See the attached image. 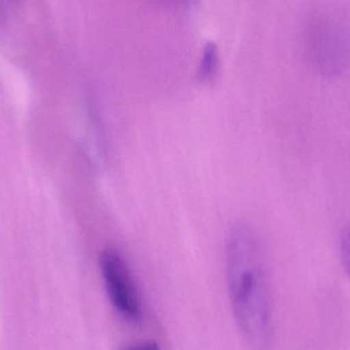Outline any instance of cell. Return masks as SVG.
Segmentation results:
<instances>
[{
	"instance_id": "obj_1",
	"label": "cell",
	"mask_w": 350,
	"mask_h": 350,
	"mask_svg": "<svg viewBox=\"0 0 350 350\" xmlns=\"http://www.w3.org/2000/svg\"><path fill=\"white\" fill-rule=\"evenodd\" d=\"M263 259L254 232L234 226L226 251L228 293L237 326L253 350H269L273 341V297Z\"/></svg>"
},
{
	"instance_id": "obj_2",
	"label": "cell",
	"mask_w": 350,
	"mask_h": 350,
	"mask_svg": "<svg viewBox=\"0 0 350 350\" xmlns=\"http://www.w3.org/2000/svg\"><path fill=\"white\" fill-rule=\"evenodd\" d=\"M310 65L325 76L342 74L350 65V18L338 10H323L308 18L304 36Z\"/></svg>"
},
{
	"instance_id": "obj_3",
	"label": "cell",
	"mask_w": 350,
	"mask_h": 350,
	"mask_svg": "<svg viewBox=\"0 0 350 350\" xmlns=\"http://www.w3.org/2000/svg\"><path fill=\"white\" fill-rule=\"evenodd\" d=\"M100 269L111 303L131 324H139L143 318L141 298L133 273L118 251L107 249L100 256Z\"/></svg>"
},
{
	"instance_id": "obj_4",
	"label": "cell",
	"mask_w": 350,
	"mask_h": 350,
	"mask_svg": "<svg viewBox=\"0 0 350 350\" xmlns=\"http://www.w3.org/2000/svg\"><path fill=\"white\" fill-rule=\"evenodd\" d=\"M217 51L215 45L208 43L204 49L203 57L200 64V77L203 80H210L217 69Z\"/></svg>"
},
{
	"instance_id": "obj_5",
	"label": "cell",
	"mask_w": 350,
	"mask_h": 350,
	"mask_svg": "<svg viewBox=\"0 0 350 350\" xmlns=\"http://www.w3.org/2000/svg\"><path fill=\"white\" fill-rule=\"evenodd\" d=\"M340 250L343 267L350 277V226L345 228L341 234Z\"/></svg>"
},
{
	"instance_id": "obj_6",
	"label": "cell",
	"mask_w": 350,
	"mask_h": 350,
	"mask_svg": "<svg viewBox=\"0 0 350 350\" xmlns=\"http://www.w3.org/2000/svg\"><path fill=\"white\" fill-rule=\"evenodd\" d=\"M124 350H161V349H160L157 343L147 341V342L131 345V347H127V349Z\"/></svg>"
},
{
	"instance_id": "obj_7",
	"label": "cell",
	"mask_w": 350,
	"mask_h": 350,
	"mask_svg": "<svg viewBox=\"0 0 350 350\" xmlns=\"http://www.w3.org/2000/svg\"><path fill=\"white\" fill-rule=\"evenodd\" d=\"M6 18H8V10H6L4 3L0 2V26L5 24Z\"/></svg>"
}]
</instances>
